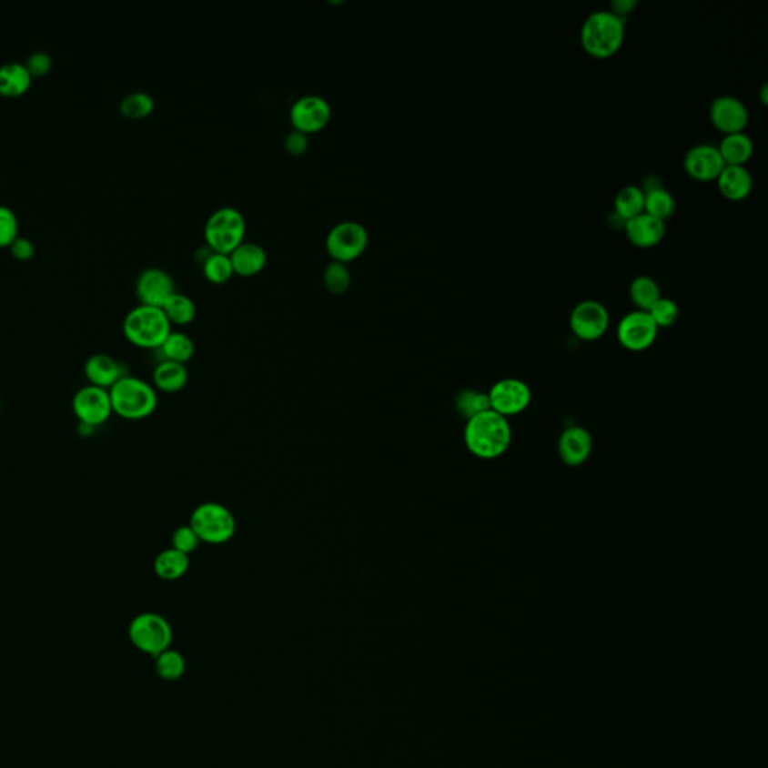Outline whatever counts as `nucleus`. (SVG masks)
<instances>
[{"instance_id":"nucleus-37","label":"nucleus","mask_w":768,"mask_h":768,"mask_svg":"<svg viewBox=\"0 0 768 768\" xmlns=\"http://www.w3.org/2000/svg\"><path fill=\"white\" fill-rule=\"evenodd\" d=\"M201 545V541L197 536L196 531L192 530L191 525H180L171 534V548L184 552V554L191 555L196 552Z\"/></svg>"},{"instance_id":"nucleus-6","label":"nucleus","mask_w":768,"mask_h":768,"mask_svg":"<svg viewBox=\"0 0 768 768\" xmlns=\"http://www.w3.org/2000/svg\"><path fill=\"white\" fill-rule=\"evenodd\" d=\"M245 235L247 219L233 206H222L206 221V244L212 251L230 254L237 245L244 242Z\"/></svg>"},{"instance_id":"nucleus-36","label":"nucleus","mask_w":768,"mask_h":768,"mask_svg":"<svg viewBox=\"0 0 768 768\" xmlns=\"http://www.w3.org/2000/svg\"><path fill=\"white\" fill-rule=\"evenodd\" d=\"M647 312L654 325L658 326V329L674 326L680 316L679 305L668 298H661Z\"/></svg>"},{"instance_id":"nucleus-38","label":"nucleus","mask_w":768,"mask_h":768,"mask_svg":"<svg viewBox=\"0 0 768 768\" xmlns=\"http://www.w3.org/2000/svg\"><path fill=\"white\" fill-rule=\"evenodd\" d=\"M17 236V215L9 206L0 205V247H9Z\"/></svg>"},{"instance_id":"nucleus-5","label":"nucleus","mask_w":768,"mask_h":768,"mask_svg":"<svg viewBox=\"0 0 768 768\" xmlns=\"http://www.w3.org/2000/svg\"><path fill=\"white\" fill-rule=\"evenodd\" d=\"M189 525L201 543L224 545L235 538L237 522L235 513L224 504L206 501L192 510Z\"/></svg>"},{"instance_id":"nucleus-41","label":"nucleus","mask_w":768,"mask_h":768,"mask_svg":"<svg viewBox=\"0 0 768 768\" xmlns=\"http://www.w3.org/2000/svg\"><path fill=\"white\" fill-rule=\"evenodd\" d=\"M9 251L17 260H30L35 256V245L29 237L17 236L13 244L9 245Z\"/></svg>"},{"instance_id":"nucleus-21","label":"nucleus","mask_w":768,"mask_h":768,"mask_svg":"<svg viewBox=\"0 0 768 768\" xmlns=\"http://www.w3.org/2000/svg\"><path fill=\"white\" fill-rule=\"evenodd\" d=\"M722 196L731 201L744 200L751 194L752 175L744 166H725L716 179Z\"/></svg>"},{"instance_id":"nucleus-24","label":"nucleus","mask_w":768,"mask_h":768,"mask_svg":"<svg viewBox=\"0 0 768 768\" xmlns=\"http://www.w3.org/2000/svg\"><path fill=\"white\" fill-rule=\"evenodd\" d=\"M191 566L189 561V555L175 550V548H167L161 551L154 561L155 575L158 576L159 580L163 581H177L182 576L187 575Z\"/></svg>"},{"instance_id":"nucleus-30","label":"nucleus","mask_w":768,"mask_h":768,"mask_svg":"<svg viewBox=\"0 0 768 768\" xmlns=\"http://www.w3.org/2000/svg\"><path fill=\"white\" fill-rule=\"evenodd\" d=\"M632 302L635 303L640 311H649L654 303L661 299V288L653 278L647 275L636 277L629 287Z\"/></svg>"},{"instance_id":"nucleus-7","label":"nucleus","mask_w":768,"mask_h":768,"mask_svg":"<svg viewBox=\"0 0 768 768\" xmlns=\"http://www.w3.org/2000/svg\"><path fill=\"white\" fill-rule=\"evenodd\" d=\"M128 636L131 644L141 652L157 658L170 649L173 629L166 617L157 612H141L129 623Z\"/></svg>"},{"instance_id":"nucleus-25","label":"nucleus","mask_w":768,"mask_h":768,"mask_svg":"<svg viewBox=\"0 0 768 768\" xmlns=\"http://www.w3.org/2000/svg\"><path fill=\"white\" fill-rule=\"evenodd\" d=\"M717 149L725 166H744L753 155V141L744 133L728 134Z\"/></svg>"},{"instance_id":"nucleus-22","label":"nucleus","mask_w":768,"mask_h":768,"mask_svg":"<svg viewBox=\"0 0 768 768\" xmlns=\"http://www.w3.org/2000/svg\"><path fill=\"white\" fill-rule=\"evenodd\" d=\"M189 372L182 363L159 360L152 372V386L157 392L177 393L187 388Z\"/></svg>"},{"instance_id":"nucleus-18","label":"nucleus","mask_w":768,"mask_h":768,"mask_svg":"<svg viewBox=\"0 0 768 768\" xmlns=\"http://www.w3.org/2000/svg\"><path fill=\"white\" fill-rule=\"evenodd\" d=\"M593 449V439L582 427H571L560 436L559 455L566 466H582Z\"/></svg>"},{"instance_id":"nucleus-39","label":"nucleus","mask_w":768,"mask_h":768,"mask_svg":"<svg viewBox=\"0 0 768 768\" xmlns=\"http://www.w3.org/2000/svg\"><path fill=\"white\" fill-rule=\"evenodd\" d=\"M25 65L32 77H44L52 71V56L47 52H34L27 57Z\"/></svg>"},{"instance_id":"nucleus-3","label":"nucleus","mask_w":768,"mask_h":768,"mask_svg":"<svg viewBox=\"0 0 768 768\" xmlns=\"http://www.w3.org/2000/svg\"><path fill=\"white\" fill-rule=\"evenodd\" d=\"M624 20L612 11H596L581 27V44L585 53L606 59L619 52L624 43Z\"/></svg>"},{"instance_id":"nucleus-9","label":"nucleus","mask_w":768,"mask_h":768,"mask_svg":"<svg viewBox=\"0 0 768 768\" xmlns=\"http://www.w3.org/2000/svg\"><path fill=\"white\" fill-rule=\"evenodd\" d=\"M73 411L82 427H101L113 414L110 393L106 389L87 384L74 395Z\"/></svg>"},{"instance_id":"nucleus-17","label":"nucleus","mask_w":768,"mask_h":768,"mask_svg":"<svg viewBox=\"0 0 768 768\" xmlns=\"http://www.w3.org/2000/svg\"><path fill=\"white\" fill-rule=\"evenodd\" d=\"M83 371L87 383L106 390H110L122 377L128 374L124 363L106 353H96L87 358Z\"/></svg>"},{"instance_id":"nucleus-2","label":"nucleus","mask_w":768,"mask_h":768,"mask_svg":"<svg viewBox=\"0 0 768 768\" xmlns=\"http://www.w3.org/2000/svg\"><path fill=\"white\" fill-rule=\"evenodd\" d=\"M108 393L113 414H117L125 420H143L150 418L158 409V392L152 383H147L140 377L126 374Z\"/></svg>"},{"instance_id":"nucleus-33","label":"nucleus","mask_w":768,"mask_h":768,"mask_svg":"<svg viewBox=\"0 0 768 768\" xmlns=\"http://www.w3.org/2000/svg\"><path fill=\"white\" fill-rule=\"evenodd\" d=\"M201 268H203L205 277L215 284L228 281L235 275L230 254H222V252H210V256L206 258Z\"/></svg>"},{"instance_id":"nucleus-12","label":"nucleus","mask_w":768,"mask_h":768,"mask_svg":"<svg viewBox=\"0 0 768 768\" xmlns=\"http://www.w3.org/2000/svg\"><path fill=\"white\" fill-rule=\"evenodd\" d=\"M571 329L582 341H596L610 328V314L598 300H582L571 314Z\"/></svg>"},{"instance_id":"nucleus-14","label":"nucleus","mask_w":768,"mask_h":768,"mask_svg":"<svg viewBox=\"0 0 768 768\" xmlns=\"http://www.w3.org/2000/svg\"><path fill=\"white\" fill-rule=\"evenodd\" d=\"M710 120L723 136L744 133L749 124V111L737 96L721 95L710 106Z\"/></svg>"},{"instance_id":"nucleus-8","label":"nucleus","mask_w":768,"mask_h":768,"mask_svg":"<svg viewBox=\"0 0 768 768\" xmlns=\"http://www.w3.org/2000/svg\"><path fill=\"white\" fill-rule=\"evenodd\" d=\"M369 242L367 227L358 221L338 222L326 236V249L333 260L349 263L362 256Z\"/></svg>"},{"instance_id":"nucleus-19","label":"nucleus","mask_w":768,"mask_h":768,"mask_svg":"<svg viewBox=\"0 0 768 768\" xmlns=\"http://www.w3.org/2000/svg\"><path fill=\"white\" fill-rule=\"evenodd\" d=\"M624 230L632 245L638 248H653L663 240L665 222L642 212L635 218L626 221Z\"/></svg>"},{"instance_id":"nucleus-26","label":"nucleus","mask_w":768,"mask_h":768,"mask_svg":"<svg viewBox=\"0 0 768 768\" xmlns=\"http://www.w3.org/2000/svg\"><path fill=\"white\" fill-rule=\"evenodd\" d=\"M157 351H158L161 360L187 365L194 356L196 346H194L192 338L187 333L171 330L168 337L166 338V341L161 344Z\"/></svg>"},{"instance_id":"nucleus-28","label":"nucleus","mask_w":768,"mask_h":768,"mask_svg":"<svg viewBox=\"0 0 768 768\" xmlns=\"http://www.w3.org/2000/svg\"><path fill=\"white\" fill-rule=\"evenodd\" d=\"M615 215L624 222L644 212V189L628 185L620 189L614 200Z\"/></svg>"},{"instance_id":"nucleus-13","label":"nucleus","mask_w":768,"mask_h":768,"mask_svg":"<svg viewBox=\"0 0 768 768\" xmlns=\"http://www.w3.org/2000/svg\"><path fill=\"white\" fill-rule=\"evenodd\" d=\"M658 332V326L654 325L649 312L638 309L620 320L617 338L626 350L644 351L653 346Z\"/></svg>"},{"instance_id":"nucleus-35","label":"nucleus","mask_w":768,"mask_h":768,"mask_svg":"<svg viewBox=\"0 0 768 768\" xmlns=\"http://www.w3.org/2000/svg\"><path fill=\"white\" fill-rule=\"evenodd\" d=\"M457 410L466 419L473 418L476 414L491 410L488 393H480L478 390H462L457 398Z\"/></svg>"},{"instance_id":"nucleus-34","label":"nucleus","mask_w":768,"mask_h":768,"mask_svg":"<svg viewBox=\"0 0 768 768\" xmlns=\"http://www.w3.org/2000/svg\"><path fill=\"white\" fill-rule=\"evenodd\" d=\"M325 287L333 295H342L351 284V272L347 263L332 260L328 263L323 272Z\"/></svg>"},{"instance_id":"nucleus-20","label":"nucleus","mask_w":768,"mask_h":768,"mask_svg":"<svg viewBox=\"0 0 768 768\" xmlns=\"http://www.w3.org/2000/svg\"><path fill=\"white\" fill-rule=\"evenodd\" d=\"M231 265L235 274L240 277H252L260 274L268 263V252L256 242L244 240L230 252Z\"/></svg>"},{"instance_id":"nucleus-16","label":"nucleus","mask_w":768,"mask_h":768,"mask_svg":"<svg viewBox=\"0 0 768 768\" xmlns=\"http://www.w3.org/2000/svg\"><path fill=\"white\" fill-rule=\"evenodd\" d=\"M684 170L687 175L691 176L692 179L698 180V182H712L716 180L723 170L725 163L722 159L721 152L717 149V146L696 145L692 149L687 150L684 155L683 161Z\"/></svg>"},{"instance_id":"nucleus-27","label":"nucleus","mask_w":768,"mask_h":768,"mask_svg":"<svg viewBox=\"0 0 768 768\" xmlns=\"http://www.w3.org/2000/svg\"><path fill=\"white\" fill-rule=\"evenodd\" d=\"M675 200L668 189L654 185L644 189V212L665 222L674 215Z\"/></svg>"},{"instance_id":"nucleus-4","label":"nucleus","mask_w":768,"mask_h":768,"mask_svg":"<svg viewBox=\"0 0 768 768\" xmlns=\"http://www.w3.org/2000/svg\"><path fill=\"white\" fill-rule=\"evenodd\" d=\"M122 329L133 346L146 350H158L171 332V323L163 308L140 303L125 316Z\"/></svg>"},{"instance_id":"nucleus-23","label":"nucleus","mask_w":768,"mask_h":768,"mask_svg":"<svg viewBox=\"0 0 768 768\" xmlns=\"http://www.w3.org/2000/svg\"><path fill=\"white\" fill-rule=\"evenodd\" d=\"M34 77L22 62H6L0 65V95L6 98H15L26 94Z\"/></svg>"},{"instance_id":"nucleus-29","label":"nucleus","mask_w":768,"mask_h":768,"mask_svg":"<svg viewBox=\"0 0 768 768\" xmlns=\"http://www.w3.org/2000/svg\"><path fill=\"white\" fill-rule=\"evenodd\" d=\"M163 311L171 326H187L191 323L197 316V307L189 296L175 291L168 299L164 302Z\"/></svg>"},{"instance_id":"nucleus-42","label":"nucleus","mask_w":768,"mask_h":768,"mask_svg":"<svg viewBox=\"0 0 768 768\" xmlns=\"http://www.w3.org/2000/svg\"><path fill=\"white\" fill-rule=\"evenodd\" d=\"M636 2L633 0H617V2H612L611 4V11L615 14V15H619V17L623 18L624 15H628V14L632 13V9L635 8Z\"/></svg>"},{"instance_id":"nucleus-1","label":"nucleus","mask_w":768,"mask_h":768,"mask_svg":"<svg viewBox=\"0 0 768 768\" xmlns=\"http://www.w3.org/2000/svg\"><path fill=\"white\" fill-rule=\"evenodd\" d=\"M464 441L474 457L494 460L508 450L512 441V429L508 419L487 410L467 419Z\"/></svg>"},{"instance_id":"nucleus-10","label":"nucleus","mask_w":768,"mask_h":768,"mask_svg":"<svg viewBox=\"0 0 768 768\" xmlns=\"http://www.w3.org/2000/svg\"><path fill=\"white\" fill-rule=\"evenodd\" d=\"M490 407L495 413L509 419L522 411L531 402V390L529 384L518 379H503L497 381L488 392Z\"/></svg>"},{"instance_id":"nucleus-11","label":"nucleus","mask_w":768,"mask_h":768,"mask_svg":"<svg viewBox=\"0 0 768 768\" xmlns=\"http://www.w3.org/2000/svg\"><path fill=\"white\" fill-rule=\"evenodd\" d=\"M332 107L320 95H303L290 107L291 125L305 134L318 133L329 124Z\"/></svg>"},{"instance_id":"nucleus-40","label":"nucleus","mask_w":768,"mask_h":768,"mask_svg":"<svg viewBox=\"0 0 768 768\" xmlns=\"http://www.w3.org/2000/svg\"><path fill=\"white\" fill-rule=\"evenodd\" d=\"M308 145H309L308 134L298 131V129H293L284 138V147L293 157H299V155L305 154L308 150Z\"/></svg>"},{"instance_id":"nucleus-15","label":"nucleus","mask_w":768,"mask_h":768,"mask_svg":"<svg viewBox=\"0 0 768 768\" xmlns=\"http://www.w3.org/2000/svg\"><path fill=\"white\" fill-rule=\"evenodd\" d=\"M176 291V282L167 270L161 268H146L141 270L136 281V293L140 303L163 307L168 298Z\"/></svg>"},{"instance_id":"nucleus-32","label":"nucleus","mask_w":768,"mask_h":768,"mask_svg":"<svg viewBox=\"0 0 768 768\" xmlns=\"http://www.w3.org/2000/svg\"><path fill=\"white\" fill-rule=\"evenodd\" d=\"M120 113L126 119L138 120L149 116L155 108V99L147 92H133L122 98L119 104Z\"/></svg>"},{"instance_id":"nucleus-31","label":"nucleus","mask_w":768,"mask_h":768,"mask_svg":"<svg viewBox=\"0 0 768 768\" xmlns=\"http://www.w3.org/2000/svg\"><path fill=\"white\" fill-rule=\"evenodd\" d=\"M155 670L159 679L166 682H176L184 677L187 671V661L177 650L167 649L155 658Z\"/></svg>"}]
</instances>
